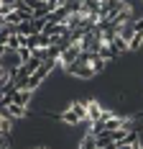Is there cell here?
<instances>
[{
    "mask_svg": "<svg viewBox=\"0 0 143 149\" xmlns=\"http://www.w3.org/2000/svg\"><path fill=\"white\" fill-rule=\"evenodd\" d=\"M105 113H107V111L100 105V100H95V98L87 100V123H85V126H92V123L102 121V118H105Z\"/></svg>",
    "mask_w": 143,
    "mask_h": 149,
    "instance_id": "1",
    "label": "cell"
},
{
    "mask_svg": "<svg viewBox=\"0 0 143 149\" xmlns=\"http://www.w3.org/2000/svg\"><path fill=\"white\" fill-rule=\"evenodd\" d=\"M128 149H143V141H141V139H135V141H130Z\"/></svg>",
    "mask_w": 143,
    "mask_h": 149,
    "instance_id": "2",
    "label": "cell"
},
{
    "mask_svg": "<svg viewBox=\"0 0 143 149\" xmlns=\"http://www.w3.org/2000/svg\"><path fill=\"white\" fill-rule=\"evenodd\" d=\"M33 149H49V147H46V144H41V147H33Z\"/></svg>",
    "mask_w": 143,
    "mask_h": 149,
    "instance_id": "3",
    "label": "cell"
}]
</instances>
